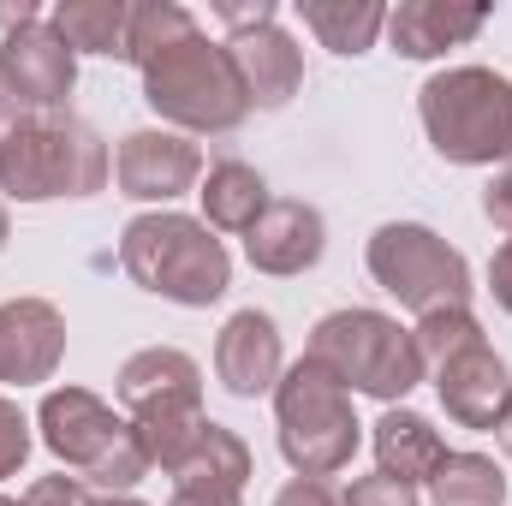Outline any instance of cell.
Here are the masks:
<instances>
[{
    "label": "cell",
    "mask_w": 512,
    "mask_h": 506,
    "mask_svg": "<svg viewBox=\"0 0 512 506\" xmlns=\"http://www.w3.org/2000/svg\"><path fill=\"white\" fill-rule=\"evenodd\" d=\"M6 239H12V215H6V203H0V251H6Z\"/></svg>",
    "instance_id": "obj_37"
},
{
    "label": "cell",
    "mask_w": 512,
    "mask_h": 506,
    "mask_svg": "<svg viewBox=\"0 0 512 506\" xmlns=\"http://www.w3.org/2000/svg\"><path fill=\"white\" fill-rule=\"evenodd\" d=\"M66 364V316L48 298L0 304V387H42Z\"/></svg>",
    "instance_id": "obj_12"
},
{
    "label": "cell",
    "mask_w": 512,
    "mask_h": 506,
    "mask_svg": "<svg viewBox=\"0 0 512 506\" xmlns=\"http://www.w3.org/2000/svg\"><path fill=\"white\" fill-rule=\"evenodd\" d=\"M304 358L328 364L334 376L346 381L352 393L364 399H382V405H405L417 381H429L423 358H417V340L399 316L387 310H364V304H346V310H328L316 328H310V346Z\"/></svg>",
    "instance_id": "obj_7"
},
{
    "label": "cell",
    "mask_w": 512,
    "mask_h": 506,
    "mask_svg": "<svg viewBox=\"0 0 512 506\" xmlns=\"http://www.w3.org/2000/svg\"><path fill=\"white\" fill-rule=\"evenodd\" d=\"M489 292H495V304L512 316V239L489 256Z\"/></svg>",
    "instance_id": "obj_32"
},
{
    "label": "cell",
    "mask_w": 512,
    "mask_h": 506,
    "mask_svg": "<svg viewBox=\"0 0 512 506\" xmlns=\"http://www.w3.org/2000/svg\"><path fill=\"white\" fill-rule=\"evenodd\" d=\"M417 120L453 167H512V78L495 66H441L423 78Z\"/></svg>",
    "instance_id": "obj_3"
},
{
    "label": "cell",
    "mask_w": 512,
    "mask_h": 506,
    "mask_svg": "<svg viewBox=\"0 0 512 506\" xmlns=\"http://www.w3.org/2000/svg\"><path fill=\"white\" fill-rule=\"evenodd\" d=\"M114 393L131 423H167L203 411V364L179 346H143L114 376Z\"/></svg>",
    "instance_id": "obj_11"
},
{
    "label": "cell",
    "mask_w": 512,
    "mask_h": 506,
    "mask_svg": "<svg viewBox=\"0 0 512 506\" xmlns=\"http://www.w3.org/2000/svg\"><path fill=\"white\" fill-rule=\"evenodd\" d=\"M114 179V155L78 114H24L0 143V197L6 203H60L102 197Z\"/></svg>",
    "instance_id": "obj_2"
},
{
    "label": "cell",
    "mask_w": 512,
    "mask_h": 506,
    "mask_svg": "<svg viewBox=\"0 0 512 506\" xmlns=\"http://www.w3.org/2000/svg\"><path fill=\"white\" fill-rule=\"evenodd\" d=\"M495 441H501V453L512 459V399H507V411H501V423H495Z\"/></svg>",
    "instance_id": "obj_35"
},
{
    "label": "cell",
    "mask_w": 512,
    "mask_h": 506,
    "mask_svg": "<svg viewBox=\"0 0 512 506\" xmlns=\"http://www.w3.org/2000/svg\"><path fill=\"white\" fill-rule=\"evenodd\" d=\"M483 215H489L495 233L512 239V167H495V179L483 185Z\"/></svg>",
    "instance_id": "obj_30"
},
{
    "label": "cell",
    "mask_w": 512,
    "mask_h": 506,
    "mask_svg": "<svg viewBox=\"0 0 512 506\" xmlns=\"http://www.w3.org/2000/svg\"><path fill=\"white\" fill-rule=\"evenodd\" d=\"M298 18H304V30H310L328 54H340V60L370 54L376 36L387 30L382 0H298Z\"/></svg>",
    "instance_id": "obj_21"
},
{
    "label": "cell",
    "mask_w": 512,
    "mask_h": 506,
    "mask_svg": "<svg viewBox=\"0 0 512 506\" xmlns=\"http://www.w3.org/2000/svg\"><path fill=\"white\" fill-rule=\"evenodd\" d=\"M215 18L227 24V36H245V30H262V24H280V6L274 0H256V6H239V0H221Z\"/></svg>",
    "instance_id": "obj_29"
},
{
    "label": "cell",
    "mask_w": 512,
    "mask_h": 506,
    "mask_svg": "<svg viewBox=\"0 0 512 506\" xmlns=\"http://www.w3.org/2000/svg\"><path fill=\"white\" fill-rule=\"evenodd\" d=\"M143 102L149 114L167 131H185V137H227L251 120V102H245V84L233 72V54L227 42H209L203 30H191L185 42L161 48L143 72Z\"/></svg>",
    "instance_id": "obj_4"
},
{
    "label": "cell",
    "mask_w": 512,
    "mask_h": 506,
    "mask_svg": "<svg viewBox=\"0 0 512 506\" xmlns=\"http://www.w3.org/2000/svg\"><path fill=\"white\" fill-rule=\"evenodd\" d=\"M54 36L72 54H102V60H126V24L131 0H60L48 12Z\"/></svg>",
    "instance_id": "obj_22"
},
{
    "label": "cell",
    "mask_w": 512,
    "mask_h": 506,
    "mask_svg": "<svg viewBox=\"0 0 512 506\" xmlns=\"http://www.w3.org/2000/svg\"><path fill=\"white\" fill-rule=\"evenodd\" d=\"M18 120H24V114H18V108H12V102H6V90H0V143H6V137H12V126H18Z\"/></svg>",
    "instance_id": "obj_34"
},
{
    "label": "cell",
    "mask_w": 512,
    "mask_h": 506,
    "mask_svg": "<svg viewBox=\"0 0 512 506\" xmlns=\"http://www.w3.org/2000/svg\"><path fill=\"white\" fill-rule=\"evenodd\" d=\"M215 376L233 399H262L274 393V381L286 376V346H280V322L268 310H233L215 334Z\"/></svg>",
    "instance_id": "obj_15"
},
{
    "label": "cell",
    "mask_w": 512,
    "mask_h": 506,
    "mask_svg": "<svg viewBox=\"0 0 512 506\" xmlns=\"http://www.w3.org/2000/svg\"><path fill=\"white\" fill-rule=\"evenodd\" d=\"M274 429L292 477H340L364 447L352 387L316 358L286 364V376L274 381Z\"/></svg>",
    "instance_id": "obj_6"
},
{
    "label": "cell",
    "mask_w": 512,
    "mask_h": 506,
    "mask_svg": "<svg viewBox=\"0 0 512 506\" xmlns=\"http://www.w3.org/2000/svg\"><path fill=\"white\" fill-rule=\"evenodd\" d=\"M322 251H328V221H322V209L304 203V197H274V203L262 209V221L245 233V256H251L256 274H268V280H298V274H310V268L322 262Z\"/></svg>",
    "instance_id": "obj_13"
},
{
    "label": "cell",
    "mask_w": 512,
    "mask_h": 506,
    "mask_svg": "<svg viewBox=\"0 0 512 506\" xmlns=\"http://www.w3.org/2000/svg\"><path fill=\"white\" fill-rule=\"evenodd\" d=\"M197 203H203V227H209V233L245 239L274 197H268V179L256 173L251 161H215V167L203 173V185H197Z\"/></svg>",
    "instance_id": "obj_19"
},
{
    "label": "cell",
    "mask_w": 512,
    "mask_h": 506,
    "mask_svg": "<svg viewBox=\"0 0 512 506\" xmlns=\"http://www.w3.org/2000/svg\"><path fill=\"white\" fill-rule=\"evenodd\" d=\"M411 340H417L423 370H435V364H447L453 352L477 346V340H483V322L471 316V304H453V310H429V316H417Z\"/></svg>",
    "instance_id": "obj_25"
},
{
    "label": "cell",
    "mask_w": 512,
    "mask_h": 506,
    "mask_svg": "<svg viewBox=\"0 0 512 506\" xmlns=\"http://www.w3.org/2000/svg\"><path fill=\"white\" fill-rule=\"evenodd\" d=\"M227 54H233V72H239V84H245L251 114H280V108L304 90V48H298V36L280 30V24L227 36Z\"/></svg>",
    "instance_id": "obj_17"
},
{
    "label": "cell",
    "mask_w": 512,
    "mask_h": 506,
    "mask_svg": "<svg viewBox=\"0 0 512 506\" xmlns=\"http://www.w3.org/2000/svg\"><path fill=\"white\" fill-rule=\"evenodd\" d=\"M429 381H435L441 411H447L459 429H495L501 411H507V399H512V370L489 340H477V346L453 352L447 364H435Z\"/></svg>",
    "instance_id": "obj_14"
},
{
    "label": "cell",
    "mask_w": 512,
    "mask_h": 506,
    "mask_svg": "<svg viewBox=\"0 0 512 506\" xmlns=\"http://www.w3.org/2000/svg\"><path fill=\"white\" fill-rule=\"evenodd\" d=\"M0 506H24V501H12V495H0Z\"/></svg>",
    "instance_id": "obj_38"
},
{
    "label": "cell",
    "mask_w": 512,
    "mask_h": 506,
    "mask_svg": "<svg viewBox=\"0 0 512 506\" xmlns=\"http://www.w3.org/2000/svg\"><path fill=\"white\" fill-rule=\"evenodd\" d=\"M0 90L18 114H66L78 90V54L54 36L48 18L0 36Z\"/></svg>",
    "instance_id": "obj_9"
},
{
    "label": "cell",
    "mask_w": 512,
    "mask_h": 506,
    "mask_svg": "<svg viewBox=\"0 0 512 506\" xmlns=\"http://www.w3.org/2000/svg\"><path fill=\"white\" fill-rule=\"evenodd\" d=\"M364 268L387 298H399V310L429 316V310H453L471 304V262L453 251L435 227L423 221H382L364 245Z\"/></svg>",
    "instance_id": "obj_8"
},
{
    "label": "cell",
    "mask_w": 512,
    "mask_h": 506,
    "mask_svg": "<svg viewBox=\"0 0 512 506\" xmlns=\"http://www.w3.org/2000/svg\"><path fill=\"white\" fill-rule=\"evenodd\" d=\"M36 429H42V447L72 471L84 477L90 489H108V495H131L155 465L137 441L126 411H114L102 393L90 387H48L42 405H36Z\"/></svg>",
    "instance_id": "obj_5"
},
{
    "label": "cell",
    "mask_w": 512,
    "mask_h": 506,
    "mask_svg": "<svg viewBox=\"0 0 512 506\" xmlns=\"http://www.w3.org/2000/svg\"><path fill=\"white\" fill-rule=\"evenodd\" d=\"M274 506H340V489H334L328 477H292V483L274 495Z\"/></svg>",
    "instance_id": "obj_31"
},
{
    "label": "cell",
    "mask_w": 512,
    "mask_h": 506,
    "mask_svg": "<svg viewBox=\"0 0 512 506\" xmlns=\"http://www.w3.org/2000/svg\"><path fill=\"white\" fill-rule=\"evenodd\" d=\"M191 30H203L179 0H137L131 6V24H126V60L143 72L161 48H173V42H185Z\"/></svg>",
    "instance_id": "obj_24"
},
{
    "label": "cell",
    "mask_w": 512,
    "mask_h": 506,
    "mask_svg": "<svg viewBox=\"0 0 512 506\" xmlns=\"http://www.w3.org/2000/svg\"><path fill=\"white\" fill-rule=\"evenodd\" d=\"M24 506H96V495H90L84 477L54 471V477H36V483L24 489Z\"/></svg>",
    "instance_id": "obj_27"
},
{
    "label": "cell",
    "mask_w": 512,
    "mask_h": 506,
    "mask_svg": "<svg viewBox=\"0 0 512 506\" xmlns=\"http://www.w3.org/2000/svg\"><path fill=\"white\" fill-rule=\"evenodd\" d=\"M370 447H376V471L405 483V489H429V477L447 459L441 429L423 411H411V405H387L376 417V429H370Z\"/></svg>",
    "instance_id": "obj_18"
},
{
    "label": "cell",
    "mask_w": 512,
    "mask_h": 506,
    "mask_svg": "<svg viewBox=\"0 0 512 506\" xmlns=\"http://www.w3.org/2000/svg\"><path fill=\"white\" fill-rule=\"evenodd\" d=\"M120 268L131 286H143L149 298H167L179 310H209L233 286V256L221 245V233H209L203 215H179V209H149V215L126 221Z\"/></svg>",
    "instance_id": "obj_1"
},
{
    "label": "cell",
    "mask_w": 512,
    "mask_h": 506,
    "mask_svg": "<svg viewBox=\"0 0 512 506\" xmlns=\"http://www.w3.org/2000/svg\"><path fill=\"white\" fill-rule=\"evenodd\" d=\"M167 506H245V489H173Z\"/></svg>",
    "instance_id": "obj_33"
},
{
    "label": "cell",
    "mask_w": 512,
    "mask_h": 506,
    "mask_svg": "<svg viewBox=\"0 0 512 506\" xmlns=\"http://www.w3.org/2000/svg\"><path fill=\"white\" fill-rule=\"evenodd\" d=\"M256 471L251 447H245V435L239 429H227V423H203L197 429V441L173 459V489H245Z\"/></svg>",
    "instance_id": "obj_20"
},
{
    "label": "cell",
    "mask_w": 512,
    "mask_h": 506,
    "mask_svg": "<svg viewBox=\"0 0 512 506\" xmlns=\"http://www.w3.org/2000/svg\"><path fill=\"white\" fill-rule=\"evenodd\" d=\"M114 185L131 203L167 209V203H179V197H191L203 185V149H197V137L167 126L126 131L120 149H114Z\"/></svg>",
    "instance_id": "obj_10"
},
{
    "label": "cell",
    "mask_w": 512,
    "mask_h": 506,
    "mask_svg": "<svg viewBox=\"0 0 512 506\" xmlns=\"http://www.w3.org/2000/svg\"><path fill=\"white\" fill-rule=\"evenodd\" d=\"M429 501L435 506H501L507 501V477L489 453H447L441 471L429 477Z\"/></svg>",
    "instance_id": "obj_23"
},
{
    "label": "cell",
    "mask_w": 512,
    "mask_h": 506,
    "mask_svg": "<svg viewBox=\"0 0 512 506\" xmlns=\"http://www.w3.org/2000/svg\"><path fill=\"white\" fill-rule=\"evenodd\" d=\"M30 447H36V423L24 417V405H18V399H6V393H0V483L24 471Z\"/></svg>",
    "instance_id": "obj_26"
},
{
    "label": "cell",
    "mask_w": 512,
    "mask_h": 506,
    "mask_svg": "<svg viewBox=\"0 0 512 506\" xmlns=\"http://www.w3.org/2000/svg\"><path fill=\"white\" fill-rule=\"evenodd\" d=\"M495 6L483 0H399L387 12V48L399 60H441L447 48H465L489 30Z\"/></svg>",
    "instance_id": "obj_16"
},
{
    "label": "cell",
    "mask_w": 512,
    "mask_h": 506,
    "mask_svg": "<svg viewBox=\"0 0 512 506\" xmlns=\"http://www.w3.org/2000/svg\"><path fill=\"white\" fill-rule=\"evenodd\" d=\"M340 506H423L417 501V489H405V483H393V477H358L346 495H340Z\"/></svg>",
    "instance_id": "obj_28"
},
{
    "label": "cell",
    "mask_w": 512,
    "mask_h": 506,
    "mask_svg": "<svg viewBox=\"0 0 512 506\" xmlns=\"http://www.w3.org/2000/svg\"><path fill=\"white\" fill-rule=\"evenodd\" d=\"M96 506H149V501H137V495H108V501H96Z\"/></svg>",
    "instance_id": "obj_36"
}]
</instances>
